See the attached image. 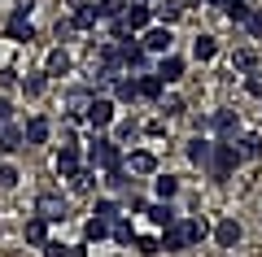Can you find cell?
I'll return each mask as SVG.
<instances>
[{"label": "cell", "mask_w": 262, "mask_h": 257, "mask_svg": "<svg viewBox=\"0 0 262 257\" xmlns=\"http://www.w3.org/2000/svg\"><path fill=\"white\" fill-rule=\"evenodd\" d=\"M83 161L92 166V170H110V166H118V161H122V144H118L114 135H105V131H92Z\"/></svg>", "instance_id": "cell-1"}, {"label": "cell", "mask_w": 262, "mask_h": 257, "mask_svg": "<svg viewBox=\"0 0 262 257\" xmlns=\"http://www.w3.org/2000/svg\"><path fill=\"white\" fill-rule=\"evenodd\" d=\"M236 166H241V148H236V139H214V153H210V179H232Z\"/></svg>", "instance_id": "cell-2"}, {"label": "cell", "mask_w": 262, "mask_h": 257, "mask_svg": "<svg viewBox=\"0 0 262 257\" xmlns=\"http://www.w3.org/2000/svg\"><path fill=\"white\" fill-rule=\"evenodd\" d=\"M83 122H88V131H110L114 122H118V101L96 92L92 105H88V113H83Z\"/></svg>", "instance_id": "cell-3"}, {"label": "cell", "mask_w": 262, "mask_h": 257, "mask_svg": "<svg viewBox=\"0 0 262 257\" xmlns=\"http://www.w3.org/2000/svg\"><path fill=\"white\" fill-rule=\"evenodd\" d=\"M35 214L48 218V222H66L70 218V201H66L61 192H39L35 196Z\"/></svg>", "instance_id": "cell-4"}, {"label": "cell", "mask_w": 262, "mask_h": 257, "mask_svg": "<svg viewBox=\"0 0 262 257\" xmlns=\"http://www.w3.org/2000/svg\"><path fill=\"white\" fill-rule=\"evenodd\" d=\"M140 44L149 48L153 57L175 53V35H170V27H162V22H153V27H144V31H140Z\"/></svg>", "instance_id": "cell-5"}, {"label": "cell", "mask_w": 262, "mask_h": 257, "mask_svg": "<svg viewBox=\"0 0 262 257\" xmlns=\"http://www.w3.org/2000/svg\"><path fill=\"white\" fill-rule=\"evenodd\" d=\"M210 135L214 139H236L241 135V113L236 109H219L214 118H210Z\"/></svg>", "instance_id": "cell-6"}, {"label": "cell", "mask_w": 262, "mask_h": 257, "mask_svg": "<svg viewBox=\"0 0 262 257\" xmlns=\"http://www.w3.org/2000/svg\"><path fill=\"white\" fill-rule=\"evenodd\" d=\"M122 22H127L136 35H140L144 27H153V5H149V0H127V9H122Z\"/></svg>", "instance_id": "cell-7"}, {"label": "cell", "mask_w": 262, "mask_h": 257, "mask_svg": "<svg viewBox=\"0 0 262 257\" xmlns=\"http://www.w3.org/2000/svg\"><path fill=\"white\" fill-rule=\"evenodd\" d=\"M184 153H188V161H192V166H201V170H206V166H210V153H214V135L196 131V135L188 139V148H184Z\"/></svg>", "instance_id": "cell-8"}, {"label": "cell", "mask_w": 262, "mask_h": 257, "mask_svg": "<svg viewBox=\"0 0 262 257\" xmlns=\"http://www.w3.org/2000/svg\"><path fill=\"white\" fill-rule=\"evenodd\" d=\"M53 166H57V175H61V179H70L79 166H83V148H79V144H61L57 157H53Z\"/></svg>", "instance_id": "cell-9"}, {"label": "cell", "mask_w": 262, "mask_h": 257, "mask_svg": "<svg viewBox=\"0 0 262 257\" xmlns=\"http://www.w3.org/2000/svg\"><path fill=\"white\" fill-rule=\"evenodd\" d=\"M144 218L162 231V227H170V222H179V209H175V201H149L144 205Z\"/></svg>", "instance_id": "cell-10"}, {"label": "cell", "mask_w": 262, "mask_h": 257, "mask_svg": "<svg viewBox=\"0 0 262 257\" xmlns=\"http://www.w3.org/2000/svg\"><path fill=\"white\" fill-rule=\"evenodd\" d=\"M5 31H9V39H35V31H31V5H18L9 13V22H5Z\"/></svg>", "instance_id": "cell-11"}, {"label": "cell", "mask_w": 262, "mask_h": 257, "mask_svg": "<svg viewBox=\"0 0 262 257\" xmlns=\"http://www.w3.org/2000/svg\"><path fill=\"white\" fill-rule=\"evenodd\" d=\"M153 70H158V74H162V83L170 87V83H179V79H184V70H188V65H184V57H179V53H162Z\"/></svg>", "instance_id": "cell-12"}, {"label": "cell", "mask_w": 262, "mask_h": 257, "mask_svg": "<svg viewBox=\"0 0 262 257\" xmlns=\"http://www.w3.org/2000/svg\"><path fill=\"white\" fill-rule=\"evenodd\" d=\"M114 101H118V105H136V101H140V79H136L131 70L118 74V83H114Z\"/></svg>", "instance_id": "cell-13"}, {"label": "cell", "mask_w": 262, "mask_h": 257, "mask_svg": "<svg viewBox=\"0 0 262 257\" xmlns=\"http://www.w3.org/2000/svg\"><path fill=\"white\" fill-rule=\"evenodd\" d=\"M241 236H245V231H241V222H236V218H219L214 222V244L219 248H236V244H241Z\"/></svg>", "instance_id": "cell-14"}, {"label": "cell", "mask_w": 262, "mask_h": 257, "mask_svg": "<svg viewBox=\"0 0 262 257\" xmlns=\"http://www.w3.org/2000/svg\"><path fill=\"white\" fill-rule=\"evenodd\" d=\"M122 161H127L131 175H158V157L149 148H131V157H122Z\"/></svg>", "instance_id": "cell-15"}, {"label": "cell", "mask_w": 262, "mask_h": 257, "mask_svg": "<svg viewBox=\"0 0 262 257\" xmlns=\"http://www.w3.org/2000/svg\"><path fill=\"white\" fill-rule=\"evenodd\" d=\"M110 240H114V244H122V248L136 244V222H131V214H118V218L110 222Z\"/></svg>", "instance_id": "cell-16"}, {"label": "cell", "mask_w": 262, "mask_h": 257, "mask_svg": "<svg viewBox=\"0 0 262 257\" xmlns=\"http://www.w3.org/2000/svg\"><path fill=\"white\" fill-rule=\"evenodd\" d=\"M101 175H105V188H110V192L127 196V188H131V170H127V161L110 166V170H101Z\"/></svg>", "instance_id": "cell-17"}, {"label": "cell", "mask_w": 262, "mask_h": 257, "mask_svg": "<svg viewBox=\"0 0 262 257\" xmlns=\"http://www.w3.org/2000/svg\"><path fill=\"white\" fill-rule=\"evenodd\" d=\"M70 22H75V31H92L96 22H101V13H96V5H88V0H75V5H70Z\"/></svg>", "instance_id": "cell-18"}, {"label": "cell", "mask_w": 262, "mask_h": 257, "mask_svg": "<svg viewBox=\"0 0 262 257\" xmlns=\"http://www.w3.org/2000/svg\"><path fill=\"white\" fill-rule=\"evenodd\" d=\"M136 79H140V101H162L166 83H162L158 70H144V74H136Z\"/></svg>", "instance_id": "cell-19"}, {"label": "cell", "mask_w": 262, "mask_h": 257, "mask_svg": "<svg viewBox=\"0 0 262 257\" xmlns=\"http://www.w3.org/2000/svg\"><path fill=\"white\" fill-rule=\"evenodd\" d=\"M92 87H75V92H70V96H66V113H70V118H79V122H83V113H88V105H92Z\"/></svg>", "instance_id": "cell-20"}, {"label": "cell", "mask_w": 262, "mask_h": 257, "mask_svg": "<svg viewBox=\"0 0 262 257\" xmlns=\"http://www.w3.org/2000/svg\"><path fill=\"white\" fill-rule=\"evenodd\" d=\"M184 248H188L184 222H170V227H162V253H184Z\"/></svg>", "instance_id": "cell-21"}, {"label": "cell", "mask_w": 262, "mask_h": 257, "mask_svg": "<svg viewBox=\"0 0 262 257\" xmlns=\"http://www.w3.org/2000/svg\"><path fill=\"white\" fill-rule=\"evenodd\" d=\"M70 53H66V48H53V53H48V61H44V74L48 79H66V74H70Z\"/></svg>", "instance_id": "cell-22"}, {"label": "cell", "mask_w": 262, "mask_h": 257, "mask_svg": "<svg viewBox=\"0 0 262 257\" xmlns=\"http://www.w3.org/2000/svg\"><path fill=\"white\" fill-rule=\"evenodd\" d=\"M48 135H53V122L48 118H27V127H22L27 144H48Z\"/></svg>", "instance_id": "cell-23"}, {"label": "cell", "mask_w": 262, "mask_h": 257, "mask_svg": "<svg viewBox=\"0 0 262 257\" xmlns=\"http://www.w3.org/2000/svg\"><path fill=\"white\" fill-rule=\"evenodd\" d=\"M22 144H27V139H22V127H18V122H0V153L9 157V153H18Z\"/></svg>", "instance_id": "cell-24"}, {"label": "cell", "mask_w": 262, "mask_h": 257, "mask_svg": "<svg viewBox=\"0 0 262 257\" xmlns=\"http://www.w3.org/2000/svg\"><path fill=\"white\" fill-rule=\"evenodd\" d=\"M236 148H241V161H258V157H262V135L241 131V135H236Z\"/></svg>", "instance_id": "cell-25"}, {"label": "cell", "mask_w": 262, "mask_h": 257, "mask_svg": "<svg viewBox=\"0 0 262 257\" xmlns=\"http://www.w3.org/2000/svg\"><path fill=\"white\" fill-rule=\"evenodd\" d=\"M179 13H184L179 0H158V5H153V22H162V27H175Z\"/></svg>", "instance_id": "cell-26"}, {"label": "cell", "mask_w": 262, "mask_h": 257, "mask_svg": "<svg viewBox=\"0 0 262 257\" xmlns=\"http://www.w3.org/2000/svg\"><path fill=\"white\" fill-rule=\"evenodd\" d=\"M48 227H53V222L35 214V218L27 222V244H31V248H44V244H48Z\"/></svg>", "instance_id": "cell-27"}, {"label": "cell", "mask_w": 262, "mask_h": 257, "mask_svg": "<svg viewBox=\"0 0 262 257\" xmlns=\"http://www.w3.org/2000/svg\"><path fill=\"white\" fill-rule=\"evenodd\" d=\"M96 175H101V170H92V166L83 161L75 175H70V192H92V188H96Z\"/></svg>", "instance_id": "cell-28"}, {"label": "cell", "mask_w": 262, "mask_h": 257, "mask_svg": "<svg viewBox=\"0 0 262 257\" xmlns=\"http://www.w3.org/2000/svg\"><path fill=\"white\" fill-rule=\"evenodd\" d=\"M223 13H227V22H232V27H245V22H249V13H253V5H249V0H223Z\"/></svg>", "instance_id": "cell-29"}, {"label": "cell", "mask_w": 262, "mask_h": 257, "mask_svg": "<svg viewBox=\"0 0 262 257\" xmlns=\"http://www.w3.org/2000/svg\"><path fill=\"white\" fill-rule=\"evenodd\" d=\"M179 222H184V236H188V248H196V244H201V240L210 236L206 218H184V214H179Z\"/></svg>", "instance_id": "cell-30"}, {"label": "cell", "mask_w": 262, "mask_h": 257, "mask_svg": "<svg viewBox=\"0 0 262 257\" xmlns=\"http://www.w3.org/2000/svg\"><path fill=\"white\" fill-rule=\"evenodd\" d=\"M179 196V179L175 175H158L153 179V201H175Z\"/></svg>", "instance_id": "cell-31"}, {"label": "cell", "mask_w": 262, "mask_h": 257, "mask_svg": "<svg viewBox=\"0 0 262 257\" xmlns=\"http://www.w3.org/2000/svg\"><path fill=\"white\" fill-rule=\"evenodd\" d=\"M192 57H196V61H214V57H219V39L214 35H196L192 39Z\"/></svg>", "instance_id": "cell-32"}, {"label": "cell", "mask_w": 262, "mask_h": 257, "mask_svg": "<svg viewBox=\"0 0 262 257\" xmlns=\"http://www.w3.org/2000/svg\"><path fill=\"white\" fill-rule=\"evenodd\" d=\"M83 240H88V244H101V240H110V222L92 214V218L83 222Z\"/></svg>", "instance_id": "cell-33"}, {"label": "cell", "mask_w": 262, "mask_h": 257, "mask_svg": "<svg viewBox=\"0 0 262 257\" xmlns=\"http://www.w3.org/2000/svg\"><path fill=\"white\" fill-rule=\"evenodd\" d=\"M232 70H241V74L258 70V53H253V48H236L232 53Z\"/></svg>", "instance_id": "cell-34"}, {"label": "cell", "mask_w": 262, "mask_h": 257, "mask_svg": "<svg viewBox=\"0 0 262 257\" xmlns=\"http://www.w3.org/2000/svg\"><path fill=\"white\" fill-rule=\"evenodd\" d=\"M92 214H96V218H105V222H114L118 214H127V209H122V201H110V196H101V201L92 205Z\"/></svg>", "instance_id": "cell-35"}, {"label": "cell", "mask_w": 262, "mask_h": 257, "mask_svg": "<svg viewBox=\"0 0 262 257\" xmlns=\"http://www.w3.org/2000/svg\"><path fill=\"white\" fill-rule=\"evenodd\" d=\"M131 248H136L140 257H158L162 253V236H140V231H136V244Z\"/></svg>", "instance_id": "cell-36"}, {"label": "cell", "mask_w": 262, "mask_h": 257, "mask_svg": "<svg viewBox=\"0 0 262 257\" xmlns=\"http://www.w3.org/2000/svg\"><path fill=\"white\" fill-rule=\"evenodd\" d=\"M122 9H127V0H96V13H101L105 22H114V18H122Z\"/></svg>", "instance_id": "cell-37"}, {"label": "cell", "mask_w": 262, "mask_h": 257, "mask_svg": "<svg viewBox=\"0 0 262 257\" xmlns=\"http://www.w3.org/2000/svg\"><path fill=\"white\" fill-rule=\"evenodd\" d=\"M44 87H48V74H44V70H39V74H27V79H22V92H27V96H39Z\"/></svg>", "instance_id": "cell-38"}, {"label": "cell", "mask_w": 262, "mask_h": 257, "mask_svg": "<svg viewBox=\"0 0 262 257\" xmlns=\"http://www.w3.org/2000/svg\"><path fill=\"white\" fill-rule=\"evenodd\" d=\"M158 105H162V113H166V118H179V113H184V96H175V92H170V96L162 92Z\"/></svg>", "instance_id": "cell-39"}, {"label": "cell", "mask_w": 262, "mask_h": 257, "mask_svg": "<svg viewBox=\"0 0 262 257\" xmlns=\"http://www.w3.org/2000/svg\"><path fill=\"white\" fill-rule=\"evenodd\" d=\"M245 31H249V39H262V5H253L249 22H245Z\"/></svg>", "instance_id": "cell-40"}, {"label": "cell", "mask_w": 262, "mask_h": 257, "mask_svg": "<svg viewBox=\"0 0 262 257\" xmlns=\"http://www.w3.org/2000/svg\"><path fill=\"white\" fill-rule=\"evenodd\" d=\"M18 166H13V161H5V166H0V188H18Z\"/></svg>", "instance_id": "cell-41"}, {"label": "cell", "mask_w": 262, "mask_h": 257, "mask_svg": "<svg viewBox=\"0 0 262 257\" xmlns=\"http://www.w3.org/2000/svg\"><path fill=\"white\" fill-rule=\"evenodd\" d=\"M136 135H140L136 122H118V127H114V139H118V144H127V139H136Z\"/></svg>", "instance_id": "cell-42"}, {"label": "cell", "mask_w": 262, "mask_h": 257, "mask_svg": "<svg viewBox=\"0 0 262 257\" xmlns=\"http://www.w3.org/2000/svg\"><path fill=\"white\" fill-rule=\"evenodd\" d=\"M245 92L262 101V70H249V74H245Z\"/></svg>", "instance_id": "cell-43"}, {"label": "cell", "mask_w": 262, "mask_h": 257, "mask_svg": "<svg viewBox=\"0 0 262 257\" xmlns=\"http://www.w3.org/2000/svg\"><path fill=\"white\" fill-rule=\"evenodd\" d=\"M44 257H70V244H66V240H53V236H48V244H44Z\"/></svg>", "instance_id": "cell-44"}, {"label": "cell", "mask_w": 262, "mask_h": 257, "mask_svg": "<svg viewBox=\"0 0 262 257\" xmlns=\"http://www.w3.org/2000/svg\"><path fill=\"white\" fill-rule=\"evenodd\" d=\"M0 122H13V101L9 96H0Z\"/></svg>", "instance_id": "cell-45"}, {"label": "cell", "mask_w": 262, "mask_h": 257, "mask_svg": "<svg viewBox=\"0 0 262 257\" xmlns=\"http://www.w3.org/2000/svg\"><path fill=\"white\" fill-rule=\"evenodd\" d=\"M70 257H88V240H83L79 248H70Z\"/></svg>", "instance_id": "cell-46"}, {"label": "cell", "mask_w": 262, "mask_h": 257, "mask_svg": "<svg viewBox=\"0 0 262 257\" xmlns=\"http://www.w3.org/2000/svg\"><path fill=\"white\" fill-rule=\"evenodd\" d=\"M179 5H184V9H196V5H206V0H179Z\"/></svg>", "instance_id": "cell-47"}, {"label": "cell", "mask_w": 262, "mask_h": 257, "mask_svg": "<svg viewBox=\"0 0 262 257\" xmlns=\"http://www.w3.org/2000/svg\"><path fill=\"white\" fill-rule=\"evenodd\" d=\"M206 5H223V0H206Z\"/></svg>", "instance_id": "cell-48"}, {"label": "cell", "mask_w": 262, "mask_h": 257, "mask_svg": "<svg viewBox=\"0 0 262 257\" xmlns=\"http://www.w3.org/2000/svg\"><path fill=\"white\" fill-rule=\"evenodd\" d=\"M149 5H158V0H149Z\"/></svg>", "instance_id": "cell-49"}]
</instances>
